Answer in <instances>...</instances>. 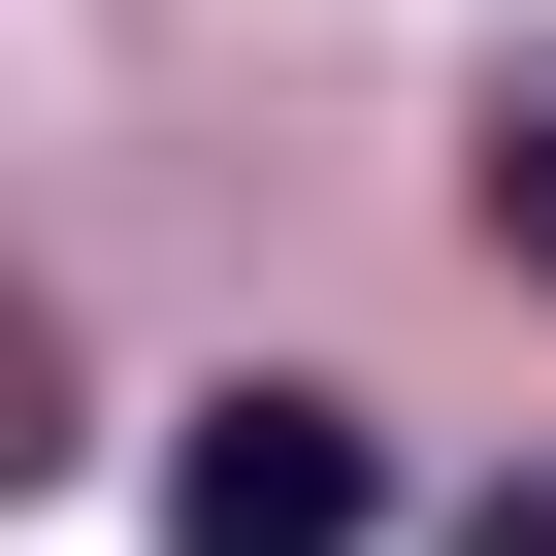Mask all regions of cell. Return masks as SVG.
I'll return each mask as SVG.
<instances>
[{
  "label": "cell",
  "instance_id": "2",
  "mask_svg": "<svg viewBox=\"0 0 556 556\" xmlns=\"http://www.w3.org/2000/svg\"><path fill=\"white\" fill-rule=\"evenodd\" d=\"M458 197H491V262H556V66L491 99V164H458Z\"/></svg>",
  "mask_w": 556,
  "mask_h": 556
},
{
  "label": "cell",
  "instance_id": "3",
  "mask_svg": "<svg viewBox=\"0 0 556 556\" xmlns=\"http://www.w3.org/2000/svg\"><path fill=\"white\" fill-rule=\"evenodd\" d=\"M458 556H556V458H523V491H458Z\"/></svg>",
  "mask_w": 556,
  "mask_h": 556
},
{
  "label": "cell",
  "instance_id": "1",
  "mask_svg": "<svg viewBox=\"0 0 556 556\" xmlns=\"http://www.w3.org/2000/svg\"><path fill=\"white\" fill-rule=\"evenodd\" d=\"M164 556H393L361 393H197V426H164Z\"/></svg>",
  "mask_w": 556,
  "mask_h": 556
}]
</instances>
